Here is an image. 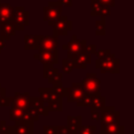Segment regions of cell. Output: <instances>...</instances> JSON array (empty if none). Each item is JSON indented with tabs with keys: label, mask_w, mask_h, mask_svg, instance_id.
<instances>
[{
	"label": "cell",
	"mask_w": 134,
	"mask_h": 134,
	"mask_svg": "<svg viewBox=\"0 0 134 134\" xmlns=\"http://www.w3.org/2000/svg\"><path fill=\"white\" fill-rule=\"evenodd\" d=\"M40 98L43 102L44 106L50 112H62L63 111V98L59 97L52 91V88L40 87L39 89Z\"/></svg>",
	"instance_id": "6da1fadb"
},
{
	"label": "cell",
	"mask_w": 134,
	"mask_h": 134,
	"mask_svg": "<svg viewBox=\"0 0 134 134\" xmlns=\"http://www.w3.org/2000/svg\"><path fill=\"white\" fill-rule=\"evenodd\" d=\"M95 68L99 69L102 73H119V59L111 52L103 58H97L95 61Z\"/></svg>",
	"instance_id": "7a4b0ae2"
},
{
	"label": "cell",
	"mask_w": 134,
	"mask_h": 134,
	"mask_svg": "<svg viewBox=\"0 0 134 134\" xmlns=\"http://www.w3.org/2000/svg\"><path fill=\"white\" fill-rule=\"evenodd\" d=\"M63 10V5L58 1H49L46 6L43 7V20L47 22L48 25H51L57 21L61 16Z\"/></svg>",
	"instance_id": "3957f363"
},
{
	"label": "cell",
	"mask_w": 134,
	"mask_h": 134,
	"mask_svg": "<svg viewBox=\"0 0 134 134\" xmlns=\"http://www.w3.org/2000/svg\"><path fill=\"white\" fill-rule=\"evenodd\" d=\"M86 45H87L86 40H79L76 35H73L71 37V40L67 44H64L62 48L64 50H67V59L71 60L75 58L79 53H81L85 49Z\"/></svg>",
	"instance_id": "277c9868"
},
{
	"label": "cell",
	"mask_w": 134,
	"mask_h": 134,
	"mask_svg": "<svg viewBox=\"0 0 134 134\" xmlns=\"http://www.w3.org/2000/svg\"><path fill=\"white\" fill-rule=\"evenodd\" d=\"M53 26V34L52 36L59 37V36H67L70 30H72V22L67 18V16H60L57 21L52 24Z\"/></svg>",
	"instance_id": "5b68a950"
},
{
	"label": "cell",
	"mask_w": 134,
	"mask_h": 134,
	"mask_svg": "<svg viewBox=\"0 0 134 134\" xmlns=\"http://www.w3.org/2000/svg\"><path fill=\"white\" fill-rule=\"evenodd\" d=\"M85 91L92 93V94H98L100 93V80L96 76L95 72H88L85 76V79L81 82Z\"/></svg>",
	"instance_id": "8992f818"
},
{
	"label": "cell",
	"mask_w": 134,
	"mask_h": 134,
	"mask_svg": "<svg viewBox=\"0 0 134 134\" xmlns=\"http://www.w3.org/2000/svg\"><path fill=\"white\" fill-rule=\"evenodd\" d=\"M99 121H100V127L109 125L111 122H119V111H116L114 106H110V107L105 106L100 110Z\"/></svg>",
	"instance_id": "52a82bcc"
},
{
	"label": "cell",
	"mask_w": 134,
	"mask_h": 134,
	"mask_svg": "<svg viewBox=\"0 0 134 134\" xmlns=\"http://www.w3.org/2000/svg\"><path fill=\"white\" fill-rule=\"evenodd\" d=\"M85 92L86 91H85L82 83H72L71 87L65 88L64 97H67L68 103H76L84 96Z\"/></svg>",
	"instance_id": "ba28073f"
},
{
	"label": "cell",
	"mask_w": 134,
	"mask_h": 134,
	"mask_svg": "<svg viewBox=\"0 0 134 134\" xmlns=\"http://www.w3.org/2000/svg\"><path fill=\"white\" fill-rule=\"evenodd\" d=\"M34 59L38 60L42 64L54 65V64L58 63L59 52H58V49H54V50H41V51H39V53L34 55Z\"/></svg>",
	"instance_id": "9c48e42d"
},
{
	"label": "cell",
	"mask_w": 134,
	"mask_h": 134,
	"mask_svg": "<svg viewBox=\"0 0 134 134\" xmlns=\"http://www.w3.org/2000/svg\"><path fill=\"white\" fill-rule=\"evenodd\" d=\"M12 20L21 27L28 26L29 25V13L23 6H16L14 7Z\"/></svg>",
	"instance_id": "30bf717a"
},
{
	"label": "cell",
	"mask_w": 134,
	"mask_h": 134,
	"mask_svg": "<svg viewBox=\"0 0 134 134\" xmlns=\"http://www.w3.org/2000/svg\"><path fill=\"white\" fill-rule=\"evenodd\" d=\"M43 77L47 80L49 84H54L62 82L63 80V73L59 72L57 68L53 67V65H46L43 64Z\"/></svg>",
	"instance_id": "8fae6325"
},
{
	"label": "cell",
	"mask_w": 134,
	"mask_h": 134,
	"mask_svg": "<svg viewBox=\"0 0 134 134\" xmlns=\"http://www.w3.org/2000/svg\"><path fill=\"white\" fill-rule=\"evenodd\" d=\"M0 27H1V29H0V37L2 39H4L5 41H9L10 38L13 36H15L17 30H23L25 28V27H21V26L17 25L13 20H10L9 22L4 23Z\"/></svg>",
	"instance_id": "7c38bea8"
},
{
	"label": "cell",
	"mask_w": 134,
	"mask_h": 134,
	"mask_svg": "<svg viewBox=\"0 0 134 134\" xmlns=\"http://www.w3.org/2000/svg\"><path fill=\"white\" fill-rule=\"evenodd\" d=\"M91 55L92 54L89 51H87L85 48L75 58L70 60L72 63V67L76 68V69H85L87 67V65H89L91 63Z\"/></svg>",
	"instance_id": "4fadbf2b"
},
{
	"label": "cell",
	"mask_w": 134,
	"mask_h": 134,
	"mask_svg": "<svg viewBox=\"0 0 134 134\" xmlns=\"http://www.w3.org/2000/svg\"><path fill=\"white\" fill-rule=\"evenodd\" d=\"M41 50H54L58 49V38L54 36L46 35V36H41L40 43H39V48Z\"/></svg>",
	"instance_id": "5bb4252c"
},
{
	"label": "cell",
	"mask_w": 134,
	"mask_h": 134,
	"mask_svg": "<svg viewBox=\"0 0 134 134\" xmlns=\"http://www.w3.org/2000/svg\"><path fill=\"white\" fill-rule=\"evenodd\" d=\"M90 8H91L90 15L93 17H109V16H111V7H109L108 5H105V4L95 2V1H91Z\"/></svg>",
	"instance_id": "9a60e30c"
},
{
	"label": "cell",
	"mask_w": 134,
	"mask_h": 134,
	"mask_svg": "<svg viewBox=\"0 0 134 134\" xmlns=\"http://www.w3.org/2000/svg\"><path fill=\"white\" fill-rule=\"evenodd\" d=\"M28 98H29V92H16L13 97L9 98V107H18L21 109H24L28 105Z\"/></svg>",
	"instance_id": "2e32d148"
},
{
	"label": "cell",
	"mask_w": 134,
	"mask_h": 134,
	"mask_svg": "<svg viewBox=\"0 0 134 134\" xmlns=\"http://www.w3.org/2000/svg\"><path fill=\"white\" fill-rule=\"evenodd\" d=\"M28 107L32 108L34 110L37 111V113L39 115H43V116H48L49 111L47 110V108L44 106L43 102L41 100L40 97H30L28 98Z\"/></svg>",
	"instance_id": "e0dca14e"
},
{
	"label": "cell",
	"mask_w": 134,
	"mask_h": 134,
	"mask_svg": "<svg viewBox=\"0 0 134 134\" xmlns=\"http://www.w3.org/2000/svg\"><path fill=\"white\" fill-rule=\"evenodd\" d=\"M14 134H35V124L18 121L14 126Z\"/></svg>",
	"instance_id": "ac0fdd59"
},
{
	"label": "cell",
	"mask_w": 134,
	"mask_h": 134,
	"mask_svg": "<svg viewBox=\"0 0 134 134\" xmlns=\"http://www.w3.org/2000/svg\"><path fill=\"white\" fill-rule=\"evenodd\" d=\"M14 7L9 3L0 2V26L12 20Z\"/></svg>",
	"instance_id": "d6986e66"
},
{
	"label": "cell",
	"mask_w": 134,
	"mask_h": 134,
	"mask_svg": "<svg viewBox=\"0 0 134 134\" xmlns=\"http://www.w3.org/2000/svg\"><path fill=\"white\" fill-rule=\"evenodd\" d=\"M82 126V116L77 115V116H72V115H68L67 116V131L68 134H76L77 130L80 129V127Z\"/></svg>",
	"instance_id": "ffe728a7"
},
{
	"label": "cell",
	"mask_w": 134,
	"mask_h": 134,
	"mask_svg": "<svg viewBox=\"0 0 134 134\" xmlns=\"http://www.w3.org/2000/svg\"><path fill=\"white\" fill-rule=\"evenodd\" d=\"M100 134H125V127L119 122H111L100 127Z\"/></svg>",
	"instance_id": "44dd1931"
},
{
	"label": "cell",
	"mask_w": 134,
	"mask_h": 134,
	"mask_svg": "<svg viewBox=\"0 0 134 134\" xmlns=\"http://www.w3.org/2000/svg\"><path fill=\"white\" fill-rule=\"evenodd\" d=\"M41 35H25L24 36V49L35 50L39 48Z\"/></svg>",
	"instance_id": "7402d4cb"
},
{
	"label": "cell",
	"mask_w": 134,
	"mask_h": 134,
	"mask_svg": "<svg viewBox=\"0 0 134 134\" xmlns=\"http://www.w3.org/2000/svg\"><path fill=\"white\" fill-rule=\"evenodd\" d=\"M39 114L37 113L36 110H34L30 107H25L23 109V116H22V121L23 122H31V121H37L39 119Z\"/></svg>",
	"instance_id": "603a6c76"
},
{
	"label": "cell",
	"mask_w": 134,
	"mask_h": 134,
	"mask_svg": "<svg viewBox=\"0 0 134 134\" xmlns=\"http://www.w3.org/2000/svg\"><path fill=\"white\" fill-rule=\"evenodd\" d=\"M23 109L18 107H9V119L14 122L22 121Z\"/></svg>",
	"instance_id": "cb8c5ba5"
},
{
	"label": "cell",
	"mask_w": 134,
	"mask_h": 134,
	"mask_svg": "<svg viewBox=\"0 0 134 134\" xmlns=\"http://www.w3.org/2000/svg\"><path fill=\"white\" fill-rule=\"evenodd\" d=\"M105 106H106V97L102 96L100 93L94 94V95H93V99H92V104H91L90 108L102 110Z\"/></svg>",
	"instance_id": "d4e9b609"
},
{
	"label": "cell",
	"mask_w": 134,
	"mask_h": 134,
	"mask_svg": "<svg viewBox=\"0 0 134 134\" xmlns=\"http://www.w3.org/2000/svg\"><path fill=\"white\" fill-rule=\"evenodd\" d=\"M93 95L94 94H92V93H89V92H85V94H84V96L80 99V100H77L75 104H76V106L77 107H90L91 106V104H92V99H93Z\"/></svg>",
	"instance_id": "484cf974"
},
{
	"label": "cell",
	"mask_w": 134,
	"mask_h": 134,
	"mask_svg": "<svg viewBox=\"0 0 134 134\" xmlns=\"http://www.w3.org/2000/svg\"><path fill=\"white\" fill-rule=\"evenodd\" d=\"M95 35L105 36L106 35V21L105 17H100L99 20L95 21Z\"/></svg>",
	"instance_id": "4316f807"
},
{
	"label": "cell",
	"mask_w": 134,
	"mask_h": 134,
	"mask_svg": "<svg viewBox=\"0 0 134 134\" xmlns=\"http://www.w3.org/2000/svg\"><path fill=\"white\" fill-rule=\"evenodd\" d=\"M52 85H53V86H52V91L54 92V94H55L57 96L63 98L64 95H65V87L63 86L62 82L54 83V84H52Z\"/></svg>",
	"instance_id": "83f0119b"
},
{
	"label": "cell",
	"mask_w": 134,
	"mask_h": 134,
	"mask_svg": "<svg viewBox=\"0 0 134 134\" xmlns=\"http://www.w3.org/2000/svg\"><path fill=\"white\" fill-rule=\"evenodd\" d=\"M96 126H81L77 130V134H95Z\"/></svg>",
	"instance_id": "f1b7e54d"
},
{
	"label": "cell",
	"mask_w": 134,
	"mask_h": 134,
	"mask_svg": "<svg viewBox=\"0 0 134 134\" xmlns=\"http://www.w3.org/2000/svg\"><path fill=\"white\" fill-rule=\"evenodd\" d=\"M0 134H14V126H7L5 120L0 122Z\"/></svg>",
	"instance_id": "f546056e"
},
{
	"label": "cell",
	"mask_w": 134,
	"mask_h": 134,
	"mask_svg": "<svg viewBox=\"0 0 134 134\" xmlns=\"http://www.w3.org/2000/svg\"><path fill=\"white\" fill-rule=\"evenodd\" d=\"M62 69L64 73H71L73 67H72V63L69 59H63L62 60Z\"/></svg>",
	"instance_id": "4dcf8cb0"
},
{
	"label": "cell",
	"mask_w": 134,
	"mask_h": 134,
	"mask_svg": "<svg viewBox=\"0 0 134 134\" xmlns=\"http://www.w3.org/2000/svg\"><path fill=\"white\" fill-rule=\"evenodd\" d=\"M99 117H100V110L91 108V119L95 120V121H98Z\"/></svg>",
	"instance_id": "1f68e13d"
},
{
	"label": "cell",
	"mask_w": 134,
	"mask_h": 134,
	"mask_svg": "<svg viewBox=\"0 0 134 134\" xmlns=\"http://www.w3.org/2000/svg\"><path fill=\"white\" fill-rule=\"evenodd\" d=\"M44 134H55V126H43Z\"/></svg>",
	"instance_id": "d6a6232c"
},
{
	"label": "cell",
	"mask_w": 134,
	"mask_h": 134,
	"mask_svg": "<svg viewBox=\"0 0 134 134\" xmlns=\"http://www.w3.org/2000/svg\"><path fill=\"white\" fill-rule=\"evenodd\" d=\"M91 1H95L105 5H108L109 7H114L115 6V0H91Z\"/></svg>",
	"instance_id": "836d02e7"
},
{
	"label": "cell",
	"mask_w": 134,
	"mask_h": 134,
	"mask_svg": "<svg viewBox=\"0 0 134 134\" xmlns=\"http://www.w3.org/2000/svg\"><path fill=\"white\" fill-rule=\"evenodd\" d=\"M9 98L8 96L4 95L0 97V107H9Z\"/></svg>",
	"instance_id": "e575fe53"
},
{
	"label": "cell",
	"mask_w": 134,
	"mask_h": 134,
	"mask_svg": "<svg viewBox=\"0 0 134 134\" xmlns=\"http://www.w3.org/2000/svg\"><path fill=\"white\" fill-rule=\"evenodd\" d=\"M110 52H111L110 49H99V50H95L94 54H95L97 58H103V57H105L106 54H108V53H110Z\"/></svg>",
	"instance_id": "d590c367"
},
{
	"label": "cell",
	"mask_w": 134,
	"mask_h": 134,
	"mask_svg": "<svg viewBox=\"0 0 134 134\" xmlns=\"http://www.w3.org/2000/svg\"><path fill=\"white\" fill-rule=\"evenodd\" d=\"M55 134H68L66 126H55Z\"/></svg>",
	"instance_id": "8d00e7d4"
},
{
	"label": "cell",
	"mask_w": 134,
	"mask_h": 134,
	"mask_svg": "<svg viewBox=\"0 0 134 134\" xmlns=\"http://www.w3.org/2000/svg\"><path fill=\"white\" fill-rule=\"evenodd\" d=\"M58 2H60L63 6H66V7L72 6V0H58Z\"/></svg>",
	"instance_id": "74e56055"
},
{
	"label": "cell",
	"mask_w": 134,
	"mask_h": 134,
	"mask_svg": "<svg viewBox=\"0 0 134 134\" xmlns=\"http://www.w3.org/2000/svg\"><path fill=\"white\" fill-rule=\"evenodd\" d=\"M5 42H6V41L0 37V52H1V51H2V49L4 48V46H5Z\"/></svg>",
	"instance_id": "f35d334b"
},
{
	"label": "cell",
	"mask_w": 134,
	"mask_h": 134,
	"mask_svg": "<svg viewBox=\"0 0 134 134\" xmlns=\"http://www.w3.org/2000/svg\"><path fill=\"white\" fill-rule=\"evenodd\" d=\"M4 95H5V88H3L1 86V84H0V97L1 96H4Z\"/></svg>",
	"instance_id": "ab89813d"
},
{
	"label": "cell",
	"mask_w": 134,
	"mask_h": 134,
	"mask_svg": "<svg viewBox=\"0 0 134 134\" xmlns=\"http://www.w3.org/2000/svg\"><path fill=\"white\" fill-rule=\"evenodd\" d=\"M0 2H1V0H0Z\"/></svg>",
	"instance_id": "60d3db41"
},
{
	"label": "cell",
	"mask_w": 134,
	"mask_h": 134,
	"mask_svg": "<svg viewBox=\"0 0 134 134\" xmlns=\"http://www.w3.org/2000/svg\"><path fill=\"white\" fill-rule=\"evenodd\" d=\"M0 53H1V52H0Z\"/></svg>",
	"instance_id": "b9f144b4"
}]
</instances>
